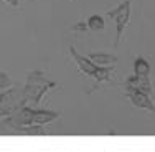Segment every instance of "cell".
Wrapping results in <instances>:
<instances>
[{
  "label": "cell",
  "mask_w": 155,
  "mask_h": 152,
  "mask_svg": "<svg viewBox=\"0 0 155 152\" xmlns=\"http://www.w3.org/2000/svg\"><path fill=\"white\" fill-rule=\"evenodd\" d=\"M53 88H56V83L48 79L41 71H28L27 83H25V86H21L25 103L38 104L41 101V98L46 94V91L53 90Z\"/></svg>",
  "instance_id": "6da1fadb"
},
{
  "label": "cell",
  "mask_w": 155,
  "mask_h": 152,
  "mask_svg": "<svg viewBox=\"0 0 155 152\" xmlns=\"http://www.w3.org/2000/svg\"><path fill=\"white\" fill-rule=\"evenodd\" d=\"M69 53H71V58L74 60V63L78 65V68L84 73V75L94 76L97 83H104V81L110 79V71H112V66H96L89 58L83 56L81 53H78L74 46H69Z\"/></svg>",
  "instance_id": "7a4b0ae2"
},
{
  "label": "cell",
  "mask_w": 155,
  "mask_h": 152,
  "mask_svg": "<svg viewBox=\"0 0 155 152\" xmlns=\"http://www.w3.org/2000/svg\"><path fill=\"white\" fill-rule=\"evenodd\" d=\"M27 106L23 99V90L17 86H12L8 90H5L0 94V109L3 111L5 116H10L12 113H15L17 109Z\"/></svg>",
  "instance_id": "3957f363"
},
{
  "label": "cell",
  "mask_w": 155,
  "mask_h": 152,
  "mask_svg": "<svg viewBox=\"0 0 155 152\" xmlns=\"http://www.w3.org/2000/svg\"><path fill=\"white\" fill-rule=\"evenodd\" d=\"M107 17L116 22V40H114V46H117L120 38H122L125 27L129 23V18H130V2L125 0L120 5H117L114 10H107Z\"/></svg>",
  "instance_id": "277c9868"
},
{
  "label": "cell",
  "mask_w": 155,
  "mask_h": 152,
  "mask_svg": "<svg viewBox=\"0 0 155 152\" xmlns=\"http://www.w3.org/2000/svg\"><path fill=\"white\" fill-rule=\"evenodd\" d=\"M127 98H129V101L132 103V106L139 107V109H145V111H150V113H155L153 101L150 99L149 94H145V93L127 90Z\"/></svg>",
  "instance_id": "5b68a950"
},
{
  "label": "cell",
  "mask_w": 155,
  "mask_h": 152,
  "mask_svg": "<svg viewBox=\"0 0 155 152\" xmlns=\"http://www.w3.org/2000/svg\"><path fill=\"white\" fill-rule=\"evenodd\" d=\"M60 117L58 111H45V109H33V116H31V124L36 126H45L50 122L56 121Z\"/></svg>",
  "instance_id": "8992f818"
},
{
  "label": "cell",
  "mask_w": 155,
  "mask_h": 152,
  "mask_svg": "<svg viewBox=\"0 0 155 152\" xmlns=\"http://www.w3.org/2000/svg\"><path fill=\"white\" fill-rule=\"evenodd\" d=\"M127 90H134L139 93H145V94H150L152 91V84H150L149 78H140V76H130L127 78Z\"/></svg>",
  "instance_id": "52a82bcc"
},
{
  "label": "cell",
  "mask_w": 155,
  "mask_h": 152,
  "mask_svg": "<svg viewBox=\"0 0 155 152\" xmlns=\"http://www.w3.org/2000/svg\"><path fill=\"white\" fill-rule=\"evenodd\" d=\"M87 58H89L96 66H112L117 63V56L107 55V53H89Z\"/></svg>",
  "instance_id": "ba28073f"
},
{
  "label": "cell",
  "mask_w": 155,
  "mask_h": 152,
  "mask_svg": "<svg viewBox=\"0 0 155 152\" xmlns=\"http://www.w3.org/2000/svg\"><path fill=\"white\" fill-rule=\"evenodd\" d=\"M134 75L140 78H149L150 76V63L145 58L139 56L134 61Z\"/></svg>",
  "instance_id": "9c48e42d"
},
{
  "label": "cell",
  "mask_w": 155,
  "mask_h": 152,
  "mask_svg": "<svg viewBox=\"0 0 155 152\" xmlns=\"http://www.w3.org/2000/svg\"><path fill=\"white\" fill-rule=\"evenodd\" d=\"M86 25H87V30H91V32H101V30H104V27H106L104 18L101 15H91L87 18Z\"/></svg>",
  "instance_id": "30bf717a"
},
{
  "label": "cell",
  "mask_w": 155,
  "mask_h": 152,
  "mask_svg": "<svg viewBox=\"0 0 155 152\" xmlns=\"http://www.w3.org/2000/svg\"><path fill=\"white\" fill-rule=\"evenodd\" d=\"M12 86H13L12 78L7 75L5 71H0V90L5 91V90H8V88H12Z\"/></svg>",
  "instance_id": "8fae6325"
},
{
  "label": "cell",
  "mask_w": 155,
  "mask_h": 152,
  "mask_svg": "<svg viewBox=\"0 0 155 152\" xmlns=\"http://www.w3.org/2000/svg\"><path fill=\"white\" fill-rule=\"evenodd\" d=\"M73 30L79 32V33H84V32H87V25L84 23V22H78V23L73 25Z\"/></svg>",
  "instance_id": "7c38bea8"
},
{
  "label": "cell",
  "mask_w": 155,
  "mask_h": 152,
  "mask_svg": "<svg viewBox=\"0 0 155 152\" xmlns=\"http://www.w3.org/2000/svg\"><path fill=\"white\" fill-rule=\"evenodd\" d=\"M5 2H8L10 5H13V7H18V5H20V0H5Z\"/></svg>",
  "instance_id": "4fadbf2b"
},
{
  "label": "cell",
  "mask_w": 155,
  "mask_h": 152,
  "mask_svg": "<svg viewBox=\"0 0 155 152\" xmlns=\"http://www.w3.org/2000/svg\"><path fill=\"white\" fill-rule=\"evenodd\" d=\"M3 116H5V114H3V111L0 109V117H3Z\"/></svg>",
  "instance_id": "5bb4252c"
}]
</instances>
